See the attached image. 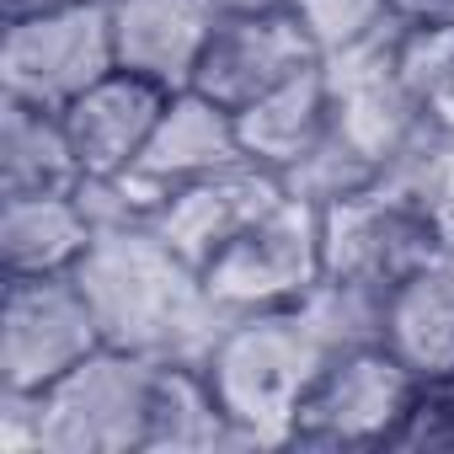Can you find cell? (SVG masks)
I'll use <instances>...</instances> for the list:
<instances>
[{
    "instance_id": "obj_1",
    "label": "cell",
    "mask_w": 454,
    "mask_h": 454,
    "mask_svg": "<svg viewBox=\"0 0 454 454\" xmlns=\"http://www.w3.org/2000/svg\"><path fill=\"white\" fill-rule=\"evenodd\" d=\"M75 284L91 300L102 342L139 358L203 364L231 326L203 284V268H192L150 219L97 224L86 257L75 262Z\"/></svg>"
},
{
    "instance_id": "obj_2",
    "label": "cell",
    "mask_w": 454,
    "mask_h": 454,
    "mask_svg": "<svg viewBox=\"0 0 454 454\" xmlns=\"http://www.w3.org/2000/svg\"><path fill=\"white\" fill-rule=\"evenodd\" d=\"M160 358L97 348L38 395L0 390L6 454H145Z\"/></svg>"
},
{
    "instance_id": "obj_3",
    "label": "cell",
    "mask_w": 454,
    "mask_h": 454,
    "mask_svg": "<svg viewBox=\"0 0 454 454\" xmlns=\"http://www.w3.org/2000/svg\"><path fill=\"white\" fill-rule=\"evenodd\" d=\"M332 348L300 305L231 316L203 358V374L247 443H289L294 411L326 369Z\"/></svg>"
},
{
    "instance_id": "obj_4",
    "label": "cell",
    "mask_w": 454,
    "mask_h": 454,
    "mask_svg": "<svg viewBox=\"0 0 454 454\" xmlns=\"http://www.w3.org/2000/svg\"><path fill=\"white\" fill-rule=\"evenodd\" d=\"M321 278H326L321 203L294 198V192H284L273 208H262L247 231L203 268V284H208V294L224 316L300 305Z\"/></svg>"
},
{
    "instance_id": "obj_5",
    "label": "cell",
    "mask_w": 454,
    "mask_h": 454,
    "mask_svg": "<svg viewBox=\"0 0 454 454\" xmlns=\"http://www.w3.org/2000/svg\"><path fill=\"white\" fill-rule=\"evenodd\" d=\"M113 70V0L6 17V43H0V97L6 102L65 113L86 86H97Z\"/></svg>"
},
{
    "instance_id": "obj_6",
    "label": "cell",
    "mask_w": 454,
    "mask_h": 454,
    "mask_svg": "<svg viewBox=\"0 0 454 454\" xmlns=\"http://www.w3.org/2000/svg\"><path fill=\"white\" fill-rule=\"evenodd\" d=\"M411 395H417V374L385 342L332 353L310 395L294 411L289 443L300 449H380V443L395 449Z\"/></svg>"
},
{
    "instance_id": "obj_7",
    "label": "cell",
    "mask_w": 454,
    "mask_h": 454,
    "mask_svg": "<svg viewBox=\"0 0 454 454\" xmlns=\"http://www.w3.org/2000/svg\"><path fill=\"white\" fill-rule=\"evenodd\" d=\"M97 348L107 342L75 273L6 278V300H0V390L38 395Z\"/></svg>"
},
{
    "instance_id": "obj_8",
    "label": "cell",
    "mask_w": 454,
    "mask_h": 454,
    "mask_svg": "<svg viewBox=\"0 0 454 454\" xmlns=\"http://www.w3.org/2000/svg\"><path fill=\"white\" fill-rule=\"evenodd\" d=\"M321 241H326V278H353L374 289H395L406 273L454 252L422 208H411L380 182L321 208Z\"/></svg>"
},
{
    "instance_id": "obj_9",
    "label": "cell",
    "mask_w": 454,
    "mask_h": 454,
    "mask_svg": "<svg viewBox=\"0 0 454 454\" xmlns=\"http://www.w3.org/2000/svg\"><path fill=\"white\" fill-rule=\"evenodd\" d=\"M310 65H321V49L294 12H219L192 70V91L241 113Z\"/></svg>"
},
{
    "instance_id": "obj_10",
    "label": "cell",
    "mask_w": 454,
    "mask_h": 454,
    "mask_svg": "<svg viewBox=\"0 0 454 454\" xmlns=\"http://www.w3.org/2000/svg\"><path fill=\"white\" fill-rule=\"evenodd\" d=\"M231 166H247L236 113L187 86V91H171V102H166V113H160L145 155H139V166L123 171L118 187L150 219L160 208V198H171L176 187L203 182L214 171H231Z\"/></svg>"
},
{
    "instance_id": "obj_11",
    "label": "cell",
    "mask_w": 454,
    "mask_h": 454,
    "mask_svg": "<svg viewBox=\"0 0 454 454\" xmlns=\"http://www.w3.org/2000/svg\"><path fill=\"white\" fill-rule=\"evenodd\" d=\"M166 102H171V91L134 75V70H113L97 86H86L59 113L70 150L81 160V176L86 182H118L123 171H134L160 113H166Z\"/></svg>"
},
{
    "instance_id": "obj_12",
    "label": "cell",
    "mask_w": 454,
    "mask_h": 454,
    "mask_svg": "<svg viewBox=\"0 0 454 454\" xmlns=\"http://www.w3.org/2000/svg\"><path fill=\"white\" fill-rule=\"evenodd\" d=\"M278 198H284V176H273V171H262V166L247 160V166H231V171H214L203 182L176 187L171 198H160V208L150 214V224L192 268H208Z\"/></svg>"
},
{
    "instance_id": "obj_13",
    "label": "cell",
    "mask_w": 454,
    "mask_h": 454,
    "mask_svg": "<svg viewBox=\"0 0 454 454\" xmlns=\"http://www.w3.org/2000/svg\"><path fill=\"white\" fill-rule=\"evenodd\" d=\"M214 17V0H113L118 70H134L166 91H187Z\"/></svg>"
},
{
    "instance_id": "obj_14",
    "label": "cell",
    "mask_w": 454,
    "mask_h": 454,
    "mask_svg": "<svg viewBox=\"0 0 454 454\" xmlns=\"http://www.w3.org/2000/svg\"><path fill=\"white\" fill-rule=\"evenodd\" d=\"M91 236H97V219H91L81 187L0 198V273L6 278L75 273Z\"/></svg>"
},
{
    "instance_id": "obj_15",
    "label": "cell",
    "mask_w": 454,
    "mask_h": 454,
    "mask_svg": "<svg viewBox=\"0 0 454 454\" xmlns=\"http://www.w3.org/2000/svg\"><path fill=\"white\" fill-rule=\"evenodd\" d=\"M236 129H241L247 160L284 176L294 160H305L332 134V81H326V70L310 65L294 81H284L278 91L257 97L252 107L236 113Z\"/></svg>"
},
{
    "instance_id": "obj_16",
    "label": "cell",
    "mask_w": 454,
    "mask_h": 454,
    "mask_svg": "<svg viewBox=\"0 0 454 454\" xmlns=\"http://www.w3.org/2000/svg\"><path fill=\"white\" fill-rule=\"evenodd\" d=\"M385 348L417 380L454 369V252L406 273L385 294Z\"/></svg>"
},
{
    "instance_id": "obj_17",
    "label": "cell",
    "mask_w": 454,
    "mask_h": 454,
    "mask_svg": "<svg viewBox=\"0 0 454 454\" xmlns=\"http://www.w3.org/2000/svg\"><path fill=\"white\" fill-rule=\"evenodd\" d=\"M81 160L70 150L65 118L49 107L6 102L0 97V198H22V192H75Z\"/></svg>"
},
{
    "instance_id": "obj_18",
    "label": "cell",
    "mask_w": 454,
    "mask_h": 454,
    "mask_svg": "<svg viewBox=\"0 0 454 454\" xmlns=\"http://www.w3.org/2000/svg\"><path fill=\"white\" fill-rule=\"evenodd\" d=\"M395 75L422 102V113L454 91V22L449 27H401L395 33Z\"/></svg>"
},
{
    "instance_id": "obj_19",
    "label": "cell",
    "mask_w": 454,
    "mask_h": 454,
    "mask_svg": "<svg viewBox=\"0 0 454 454\" xmlns=\"http://www.w3.org/2000/svg\"><path fill=\"white\" fill-rule=\"evenodd\" d=\"M294 17L310 27L321 54L353 49V43L374 38L380 27H390V6H385V0H294Z\"/></svg>"
},
{
    "instance_id": "obj_20",
    "label": "cell",
    "mask_w": 454,
    "mask_h": 454,
    "mask_svg": "<svg viewBox=\"0 0 454 454\" xmlns=\"http://www.w3.org/2000/svg\"><path fill=\"white\" fill-rule=\"evenodd\" d=\"M395 449H454V369L417 380L411 411L395 433Z\"/></svg>"
},
{
    "instance_id": "obj_21",
    "label": "cell",
    "mask_w": 454,
    "mask_h": 454,
    "mask_svg": "<svg viewBox=\"0 0 454 454\" xmlns=\"http://www.w3.org/2000/svg\"><path fill=\"white\" fill-rule=\"evenodd\" d=\"M395 27H449L454 0H385Z\"/></svg>"
},
{
    "instance_id": "obj_22",
    "label": "cell",
    "mask_w": 454,
    "mask_h": 454,
    "mask_svg": "<svg viewBox=\"0 0 454 454\" xmlns=\"http://www.w3.org/2000/svg\"><path fill=\"white\" fill-rule=\"evenodd\" d=\"M214 12H294V0H214Z\"/></svg>"
},
{
    "instance_id": "obj_23",
    "label": "cell",
    "mask_w": 454,
    "mask_h": 454,
    "mask_svg": "<svg viewBox=\"0 0 454 454\" xmlns=\"http://www.w3.org/2000/svg\"><path fill=\"white\" fill-rule=\"evenodd\" d=\"M59 6H91V0H6V17H27V12H59Z\"/></svg>"
}]
</instances>
